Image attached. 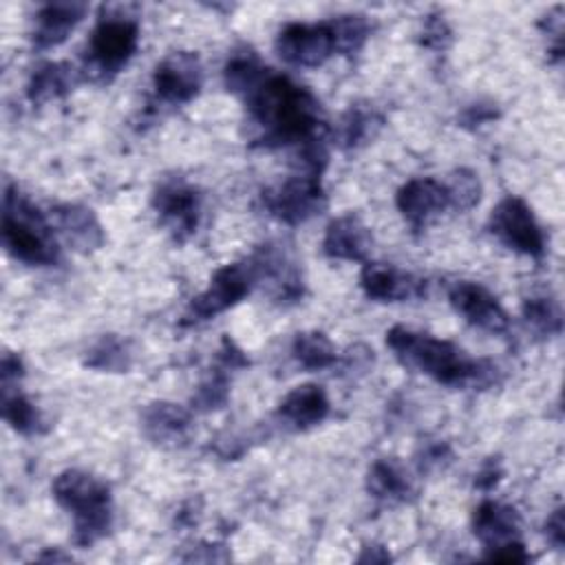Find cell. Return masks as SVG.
I'll return each instance as SVG.
<instances>
[{"mask_svg": "<svg viewBox=\"0 0 565 565\" xmlns=\"http://www.w3.org/2000/svg\"><path fill=\"white\" fill-rule=\"evenodd\" d=\"M252 121L260 128L263 146L309 143L322 139L318 99L285 75L267 77L245 97Z\"/></svg>", "mask_w": 565, "mask_h": 565, "instance_id": "1", "label": "cell"}, {"mask_svg": "<svg viewBox=\"0 0 565 565\" xmlns=\"http://www.w3.org/2000/svg\"><path fill=\"white\" fill-rule=\"evenodd\" d=\"M393 355L413 371H419L439 384L452 388H488L497 384L499 369L486 358H470L448 340L433 338L406 327H393L386 333Z\"/></svg>", "mask_w": 565, "mask_h": 565, "instance_id": "2", "label": "cell"}, {"mask_svg": "<svg viewBox=\"0 0 565 565\" xmlns=\"http://www.w3.org/2000/svg\"><path fill=\"white\" fill-rule=\"evenodd\" d=\"M294 265L289 263L287 254L274 245H260L252 256L221 267L207 289H203L199 296H194L183 313V324H196L203 320H210L225 309L234 307L238 300H243L258 282L271 280L276 282L280 276H285Z\"/></svg>", "mask_w": 565, "mask_h": 565, "instance_id": "3", "label": "cell"}, {"mask_svg": "<svg viewBox=\"0 0 565 565\" xmlns=\"http://www.w3.org/2000/svg\"><path fill=\"white\" fill-rule=\"evenodd\" d=\"M55 501L73 516V543L90 547L102 541L113 525L110 490L84 470H64L53 481Z\"/></svg>", "mask_w": 565, "mask_h": 565, "instance_id": "4", "label": "cell"}, {"mask_svg": "<svg viewBox=\"0 0 565 565\" xmlns=\"http://www.w3.org/2000/svg\"><path fill=\"white\" fill-rule=\"evenodd\" d=\"M2 243L13 258L26 265H55L60 260L53 225L13 185L4 190Z\"/></svg>", "mask_w": 565, "mask_h": 565, "instance_id": "5", "label": "cell"}, {"mask_svg": "<svg viewBox=\"0 0 565 565\" xmlns=\"http://www.w3.org/2000/svg\"><path fill=\"white\" fill-rule=\"evenodd\" d=\"M137 18L126 7H104L88 42L84 75L95 82H108L128 64L137 51Z\"/></svg>", "mask_w": 565, "mask_h": 565, "instance_id": "6", "label": "cell"}, {"mask_svg": "<svg viewBox=\"0 0 565 565\" xmlns=\"http://www.w3.org/2000/svg\"><path fill=\"white\" fill-rule=\"evenodd\" d=\"M263 207L278 221L298 225L320 214L327 205L324 190L320 185L318 172H302L289 177L287 181L263 190L260 194Z\"/></svg>", "mask_w": 565, "mask_h": 565, "instance_id": "7", "label": "cell"}, {"mask_svg": "<svg viewBox=\"0 0 565 565\" xmlns=\"http://www.w3.org/2000/svg\"><path fill=\"white\" fill-rule=\"evenodd\" d=\"M490 232L510 249L539 258L545 252V238L530 205L519 196H505L490 216Z\"/></svg>", "mask_w": 565, "mask_h": 565, "instance_id": "8", "label": "cell"}, {"mask_svg": "<svg viewBox=\"0 0 565 565\" xmlns=\"http://www.w3.org/2000/svg\"><path fill=\"white\" fill-rule=\"evenodd\" d=\"M203 86V66L196 53L174 51L166 55L152 75L154 99L163 106H181L199 95Z\"/></svg>", "mask_w": 565, "mask_h": 565, "instance_id": "9", "label": "cell"}, {"mask_svg": "<svg viewBox=\"0 0 565 565\" xmlns=\"http://www.w3.org/2000/svg\"><path fill=\"white\" fill-rule=\"evenodd\" d=\"M152 207L177 241H185L196 232L201 194L188 181L177 177L161 181L152 194Z\"/></svg>", "mask_w": 565, "mask_h": 565, "instance_id": "10", "label": "cell"}, {"mask_svg": "<svg viewBox=\"0 0 565 565\" xmlns=\"http://www.w3.org/2000/svg\"><path fill=\"white\" fill-rule=\"evenodd\" d=\"M276 53L291 66H320L335 53V40L329 22L287 24L276 38Z\"/></svg>", "mask_w": 565, "mask_h": 565, "instance_id": "11", "label": "cell"}, {"mask_svg": "<svg viewBox=\"0 0 565 565\" xmlns=\"http://www.w3.org/2000/svg\"><path fill=\"white\" fill-rule=\"evenodd\" d=\"M448 300L452 309L463 316L472 327L488 333H505L510 327V318L494 294H490L483 285L461 280L455 282L448 291Z\"/></svg>", "mask_w": 565, "mask_h": 565, "instance_id": "12", "label": "cell"}, {"mask_svg": "<svg viewBox=\"0 0 565 565\" xmlns=\"http://www.w3.org/2000/svg\"><path fill=\"white\" fill-rule=\"evenodd\" d=\"M395 203L413 230H424L435 216L450 207L446 185L430 177H417L406 181L397 190Z\"/></svg>", "mask_w": 565, "mask_h": 565, "instance_id": "13", "label": "cell"}, {"mask_svg": "<svg viewBox=\"0 0 565 565\" xmlns=\"http://www.w3.org/2000/svg\"><path fill=\"white\" fill-rule=\"evenodd\" d=\"M360 285L369 298L382 302L419 298L426 291V280L384 263H366L360 274Z\"/></svg>", "mask_w": 565, "mask_h": 565, "instance_id": "14", "label": "cell"}, {"mask_svg": "<svg viewBox=\"0 0 565 565\" xmlns=\"http://www.w3.org/2000/svg\"><path fill=\"white\" fill-rule=\"evenodd\" d=\"M51 221H53V230L75 252L88 254V252H95L97 247H102V243H104V230L90 207L64 203V205H57L55 210H51Z\"/></svg>", "mask_w": 565, "mask_h": 565, "instance_id": "15", "label": "cell"}, {"mask_svg": "<svg viewBox=\"0 0 565 565\" xmlns=\"http://www.w3.org/2000/svg\"><path fill=\"white\" fill-rule=\"evenodd\" d=\"M371 245H373V238L369 227L353 214L333 218L327 225V232L322 238V252L329 258H338V260L362 263L366 260Z\"/></svg>", "mask_w": 565, "mask_h": 565, "instance_id": "16", "label": "cell"}, {"mask_svg": "<svg viewBox=\"0 0 565 565\" xmlns=\"http://www.w3.org/2000/svg\"><path fill=\"white\" fill-rule=\"evenodd\" d=\"M521 519L512 505L486 499L472 514V532L486 550L519 539Z\"/></svg>", "mask_w": 565, "mask_h": 565, "instance_id": "17", "label": "cell"}, {"mask_svg": "<svg viewBox=\"0 0 565 565\" xmlns=\"http://www.w3.org/2000/svg\"><path fill=\"white\" fill-rule=\"evenodd\" d=\"M86 13L84 2H49L38 11L33 44L38 49H53L62 44Z\"/></svg>", "mask_w": 565, "mask_h": 565, "instance_id": "18", "label": "cell"}, {"mask_svg": "<svg viewBox=\"0 0 565 565\" xmlns=\"http://www.w3.org/2000/svg\"><path fill=\"white\" fill-rule=\"evenodd\" d=\"M329 415V399L318 384L296 386L278 406V417L296 430L311 428Z\"/></svg>", "mask_w": 565, "mask_h": 565, "instance_id": "19", "label": "cell"}, {"mask_svg": "<svg viewBox=\"0 0 565 565\" xmlns=\"http://www.w3.org/2000/svg\"><path fill=\"white\" fill-rule=\"evenodd\" d=\"M141 426L154 444H179L190 430V413L172 402H152L143 408Z\"/></svg>", "mask_w": 565, "mask_h": 565, "instance_id": "20", "label": "cell"}, {"mask_svg": "<svg viewBox=\"0 0 565 565\" xmlns=\"http://www.w3.org/2000/svg\"><path fill=\"white\" fill-rule=\"evenodd\" d=\"M77 82L73 66L64 62H44L40 64L26 84V97L31 104H46L51 99L64 97Z\"/></svg>", "mask_w": 565, "mask_h": 565, "instance_id": "21", "label": "cell"}, {"mask_svg": "<svg viewBox=\"0 0 565 565\" xmlns=\"http://www.w3.org/2000/svg\"><path fill=\"white\" fill-rule=\"evenodd\" d=\"M382 126H384V117L375 108L366 104H355L342 115L335 128V141L344 150L360 148L371 139H375Z\"/></svg>", "mask_w": 565, "mask_h": 565, "instance_id": "22", "label": "cell"}, {"mask_svg": "<svg viewBox=\"0 0 565 565\" xmlns=\"http://www.w3.org/2000/svg\"><path fill=\"white\" fill-rule=\"evenodd\" d=\"M269 68L263 66L260 57L252 51V49H238L234 51L225 66H223V82L227 86V90L247 97L265 77H267Z\"/></svg>", "mask_w": 565, "mask_h": 565, "instance_id": "23", "label": "cell"}, {"mask_svg": "<svg viewBox=\"0 0 565 565\" xmlns=\"http://www.w3.org/2000/svg\"><path fill=\"white\" fill-rule=\"evenodd\" d=\"M366 488L375 499H382L386 503L406 501L408 494L413 492L406 472L391 459L373 461L366 477Z\"/></svg>", "mask_w": 565, "mask_h": 565, "instance_id": "24", "label": "cell"}, {"mask_svg": "<svg viewBox=\"0 0 565 565\" xmlns=\"http://www.w3.org/2000/svg\"><path fill=\"white\" fill-rule=\"evenodd\" d=\"M291 355L302 369L322 371L335 364V347L320 331H302L291 342Z\"/></svg>", "mask_w": 565, "mask_h": 565, "instance_id": "25", "label": "cell"}, {"mask_svg": "<svg viewBox=\"0 0 565 565\" xmlns=\"http://www.w3.org/2000/svg\"><path fill=\"white\" fill-rule=\"evenodd\" d=\"M86 366L95 371H108V373H124L132 364V351L130 344L117 335H104L99 342H95L88 349V355L84 360Z\"/></svg>", "mask_w": 565, "mask_h": 565, "instance_id": "26", "label": "cell"}, {"mask_svg": "<svg viewBox=\"0 0 565 565\" xmlns=\"http://www.w3.org/2000/svg\"><path fill=\"white\" fill-rule=\"evenodd\" d=\"M2 417L20 435H35L42 430L40 411L29 397L11 388L2 391Z\"/></svg>", "mask_w": 565, "mask_h": 565, "instance_id": "27", "label": "cell"}, {"mask_svg": "<svg viewBox=\"0 0 565 565\" xmlns=\"http://www.w3.org/2000/svg\"><path fill=\"white\" fill-rule=\"evenodd\" d=\"M523 318L532 331L539 335H554L561 333L563 318L561 307L554 298L547 296H532L523 302Z\"/></svg>", "mask_w": 565, "mask_h": 565, "instance_id": "28", "label": "cell"}, {"mask_svg": "<svg viewBox=\"0 0 565 565\" xmlns=\"http://www.w3.org/2000/svg\"><path fill=\"white\" fill-rule=\"evenodd\" d=\"M329 24L333 31L335 51L340 53H358L369 38V22L364 15H340Z\"/></svg>", "mask_w": 565, "mask_h": 565, "instance_id": "29", "label": "cell"}, {"mask_svg": "<svg viewBox=\"0 0 565 565\" xmlns=\"http://www.w3.org/2000/svg\"><path fill=\"white\" fill-rule=\"evenodd\" d=\"M444 185L448 190L450 207H455V210H470L481 199V183H479L477 174L466 168L455 170Z\"/></svg>", "mask_w": 565, "mask_h": 565, "instance_id": "30", "label": "cell"}, {"mask_svg": "<svg viewBox=\"0 0 565 565\" xmlns=\"http://www.w3.org/2000/svg\"><path fill=\"white\" fill-rule=\"evenodd\" d=\"M230 395V375L225 369L216 366L214 373L201 382L196 393L192 395V406L196 411H216L227 402Z\"/></svg>", "mask_w": 565, "mask_h": 565, "instance_id": "31", "label": "cell"}, {"mask_svg": "<svg viewBox=\"0 0 565 565\" xmlns=\"http://www.w3.org/2000/svg\"><path fill=\"white\" fill-rule=\"evenodd\" d=\"M450 40H452V31L444 20V15H428L422 31V44L435 51H444L450 44Z\"/></svg>", "mask_w": 565, "mask_h": 565, "instance_id": "32", "label": "cell"}, {"mask_svg": "<svg viewBox=\"0 0 565 565\" xmlns=\"http://www.w3.org/2000/svg\"><path fill=\"white\" fill-rule=\"evenodd\" d=\"M486 558L488 561H499V563H525L530 556H527L523 543L519 539H514V541H508L503 545L490 547Z\"/></svg>", "mask_w": 565, "mask_h": 565, "instance_id": "33", "label": "cell"}, {"mask_svg": "<svg viewBox=\"0 0 565 565\" xmlns=\"http://www.w3.org/2000/svg\"><path fill=\"white\" fill-rule=\"evenodd\" d=\"M245 364H247L245 353L225 335L223 342H221V351H218V366L225 369V371H234V369H241Z\"/></svg>", "mask_w": 565, "mask_h": 565, "instance_id": "34", "label": "cell"}, {"mask_svg": "<svg viewBox=\"0 0 565 565\" xmlns=\"http://www.w3.org/2000/svg\"><path fill=\"white\" fill-rule=\"evenodd\" d=\"M503 477V468L499 463V459H488L479 472H477V479H475V486L481 488V490H492Z\"/></svg>", "mask_w": 565, "mask_h": 565, "instance_id": "35", "label": "cell"}, {"mask_svg": "<svg viewBox=\"0 0 565 565\" xmlns=\"http://www.w3.org/2000/svg\"><path fill=\"white\" fill-rule=\"evenodd\" d=\"M494 117H497V108L494 106H490V104H472V106H468L463 110L461 121L466 126H481V124H486V121H490Z\"/></svg>", "mask_w": 565, "mask_h": 565, "instance_id": "36", "label": "cell"}, {"mask_svg": "<svg viewBox=\"0 0 565 565\" xmlns=\"http://www.w3.org/2000/svg\"><path fill=\"white\" fill-rule=\"evenodd\" d=\"M545 534H547V541H550L556 550H563V543H565L563 508H556V510L552 512V516H550L547 523H545Z\"/></svg>", "mask_w": 565, "mask_h": 565, "instance_id": "37", "label": "cell"}, {"mask_svg": "<svg viewBox=\"0 0 565 565\" xmlns=\"http://www.w3.org/2000/svg\"><path fill=\"white\" fill-rule=\"evenodd\" d=\"M0 375H2V388H9L13 382H18L22 377V362L18 355L13 353H4L2 355V364H0Z\"/></svg>", "mask_w": 565, "mask_h": 565, "instance_id": "38", "label": "cell"}, {"mask_svg": "<svg viewBox=\"0 0 565 565\" xmlns=\"http://www.w3.org/2000/svg\"><path fill=\"white\" fill-rule=\"evenodd\" d=\"M360 563H386V561H391V554L384 550V547H380V545H369V547H364V552L360 554V558H358Z\"/></svg>", "mask_w": 565, "mask_h": 565, "instance_id": "39", "label": "cell"}]
</instances>
